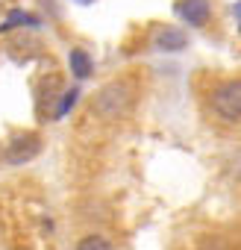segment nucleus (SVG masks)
Wrapping results in <instances>:
<instances>
[{
	"instance_id": "nucleus-4",
	"label": "nucleus",
	"mask_w": 241,
	"mask_h": 250,
	"mask_svg": "<svg viewBox=\"0 0 241 250\" xmlns=\"http://www.w3.org/2000/svg\"><path fill=\"white\" fill-rule=\"evenodd\" d=\"M153 42H156L159 50H182V47L188 44L185 33H182V30H174V27H162Z\"/></svg>"
},
{
	"instance_id": "nucleus-2",
	"label": "nucleus",
	"mask_w": 241,
	"mask_h": 250,
	"mask_svg": "<svg viewBox=\"0 0 241 250\" xmlns=\"http://www.w3.org/2000/svg\"><path fill=\"white\" fill-rule=\"evenodd\" d=\"M209 12H212L209 0H180L177 3V15L191 27H203L209 21Z\"/></svg>"
},
{
	"instance_id": "nucleus-6",
	"label": "nucleus",
	"mask_w": 241,
	"mask_h": 250,
	"mask_svg": "<svg viewBox=\"0 0 241 250\" xmlns=\"http://www.w3.org/2000/svg\"><path fill=\"white\" fill-rule=\"evenodd\" d=\"M21 24H36V18L27 15V12H21V9H15V12H9L6 24H0V33H9L12 27H21Z\"/></svg>"
},
{
	"instance_id": "nucleus-3",
	"label": "nucleus",
	"mask_w": 241,
	"mask_h": 250,
	"mask_svg": "<svg viewBox=\"0 0 241 250\" xmlns=\"http://www.w3.org/2000/svg\"><path fill=\"white\" fill-rule=\"evenodd\" d=\"M39 150H41L39 136H18V139L9 145L6 159H9L12 165H24V162H30L33 156H39Z\"/></svg>"
},
{
	"instance_id": "nucleus-5",
	"label": "nucleus",
	"mask_w": 241,
	"mask_h": 250,
	"mask_svg": "<svg viewBox=\"0 0 241 250\" xmlns=\"http://www.w3.org/2000/svg\"><path fill=\"white\" fill-rule=\"evenodd\" d=\"M71 71H74L80 80H85V77L91 74V59H88L82 50H71Z\"/></svg>"
},
{
	"instance_id": "nucleus-8",
	"label": "nucleus",
	"mask_w": 241,
	"mask_h": 250,
	"mask_svg": "<svg viewBox=\"0 0 241 250\" xmlns=\"http://www.w3.org/2000/svg\"><path fill=\"white\" fill-rule=\"evenodd\" d=\"M77 94H80V91H77V88H71V91H68V94H65V100H62V106H59V109H56V115H59V118H62V115H65V112H68V109H71V106H74V103H77Z\"/></svg>"
},
{
	"instance_id": "nucleus-9",
	"label": "nucleus",
	"mask_w": 241,
	"mask_h": 250,
	"mask_svg": "<svg viewBox=\"0 0 241 250\" xmlns=\"http://www.w3.org/2000/svg\"><path fill=\"white\" fill-rule=\"evenodd\" d=\"M77 3H82V6H88V3H94V0H77Z\"/></svg>"
},
{
	"instance_id": "nucleus-7",
	"label": "nucleus",
	"mask_w": 241,
	"mask_h": 250,
	"mask_svg": "<svg viewBox=\"0 0 241 250\" xmlns=\"http://www.w3.org/2000/svg\"><path fill=\"white\" fill-rule=\"evenodd\" d=\"M77 250H112V244H109L106 238H100V235H88V238L80 241Z\"/></svg>"
},
{
	"instance_id": "nucleus-1",
	"label": "nucleus",
	"mask_w": 241,
	"mask_h": 250,
	"mask_svg": "<svg viewBox=\"0 0 241 250\" xmlns=\"http://www.w3.org/2000/svg\"><path fill=\"white\" fill-rule=\"evenodd\" d=\"M212 109H215L223 121L235 124V121L241 118V83L232 80V83L221 85V88L212 94Z\"/></svg>"
}]
</instances>
